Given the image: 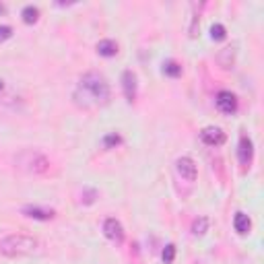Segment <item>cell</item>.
<instances>
[{
	"mask_svg": "<svg viewBox=\"0 0 264 264\" xmlns=\"http://www.w3.org/2000/svg\"><path fill=\"white\" fill-rule=\"evenodd\" d=\"M175 169L186 182H196L198 178V169H196V163L190 159V157H180L178 161H175Z\"/></svg>",
	"mask_w": 264,
	"mask_h": 264,
	"instance_id": "7",
	"label": "cell"
},
{
	"mask_svg": "<svg viewBox=\"0 0 264 264\" xmlns=\"http://www.w3.org/2000/svg\"><path fill=\"white\" fill-rule=\"evenodd\" d=\"M83 192H85V194H83V196H85V200H83L85 204H91V202H93V200L97 198V190H91V188H85Z\"/></svg>",
	"mask_w": 264,
	"mask_h": 264,
	"instance_id": "21",
	"label": "cell"
},
{
	"mask_svg": "<svg viewBox=\"0 0 264 264\" xmlns=\"http://www.w3.org/2000/svg\"><path fill=\"white\" fill-rule=\"evenodd\" d=\"M210 38H213L215 42H223V40L227 38V31H225V27H223L221 23H215L213 27H210Z\"/></svg>",
	"mask_w": 264,
	"mask_h": 264,
	"instance_id": "18",
	"label": "cell"
},
{
	"mask_svg": "<svg viewBox=\"0 0 264 264\" xmlns=\"http://www.w3.org/2000/svg\"><path fill=\"white\" fill-rule=\"evenodd\" d=\"M161 258H163L165 264H171V262L175 260V245H173V243H167V245H165Z\"/></svg>",
	"mask_w": 264,
	"mask_h": 264,
	"instance_id": "19",
	"label": "cell"
},
{
	"mask_svg": "<svg viewBox=\"0 0 264 264\" xmlns=\"http://www.w3.org/2000/svg\"><path fill=\"white\" fill-rule=\"evenodd\" d=\"M5 13H7V7H5L3 3H0V15H5Z\"/></svg>",
	"mask_w": 264,
	"mask_h": 264,
	"instance_id": "22",
	"label": "cell"
},
{
	"mask_svg": "<svg viewBox=\"0 0 264 264\" xmlns=\"http://www.w3.org/2000/svg\"><path fill=\"white\" fill-rule=\"evenodd\" d=\"M21 17H23V21H25L27 25H33V23H38V19H40V9L33 7V5H27V7L23 9Z\"/></svg>",
	"mask_w": 264,
	"mask_h": 264,
	"instance_id": "13",
	"label": "cell"
},
{
	"mask_svg": "<svg viewBox=\"0 0 264 264\" xmlns=\"http://www.w3.org/2000/svg\"><path fill=\"white\" fill-rule=\"evenodd\" d=\"M110 85L105 81L103 75L99 73H87L81 77L77 89L73 93V99L79 108L83 110H93V108H101L110 101Z\"/></svg>",
	"mask_w": 264,
	"mask_h": 264,
	"instance_id": "1",
	"label": "cell"
},
{
	"mask_svg": "<svg viewBox=\"0 0 264 264\" xmlns=\"http://www.w3.org/2000/svg\"><path fill=\"white\" fill-rule=\"evenodd\" d=\"M208 231V219L206 217H198L194 223H192V233H194L196 237L204 235Z\"/></svg>",
	"mask_w": 264,
	"mask_h": 264,
	"instance_id": "16",
	"label": "cell"
},
{
	"mask_svg": "<svg viewBox=\"0 0 264 264\" xmlns=\"http://www.w3.org/2000/svg\"><path fill=\"white\" fill-rule=\"evenodd\" d=\"M122 87H124V95L128 101H134L136 97V75L132 73V70H124V75H122Z\"/></svg>",
	"mask_w": 264,
	"mask_h": 264,
	"instance_id": "10",
	"label": "cell"
},
{
	"mask_svg": "<svg viewBox=\"0 0 264 264\" xmlns=\"http://www.w3.org/2000/svg\"><path fill=\"white\" fill-rule=\"evenodd\" d=\"M97 54L99 56H105V58H112L118 54V44L114 40H101L97 44Z\"/></svg>",
	"mask_w": 264,
	"mask_h": 264,
	"instance_id": "12",
	"label": "cell"
},
{
	"mask_svg": "<svg viewBox=\"0 0 264 264\" xmlns=\"http://www.w3.org/2000/svg\"><path fill=\"white\" fill-rule=\"evenodd\" d=\"M120 143H122V136H120L118 132H110V134H105V136H103V140H101V145H103L105 149H116Z\"/></svg>",
	"mask_w": 264,
	"mask_h": 264,
	"instance_id": "17",
	"label": "cell"
},
{
	"mask_svg": "<svg viewBox=\"0 0 264 264\" xmlns=\"http://www.w3.org/2000/svg\"><path fill=\"white\" fill-rule=\"evenodd\" d=\"M200 140H202L204 145H208V147H221L227 140V136L217 126H206V128L200 130Z\"/></svg>",
	"mask_w": 264,
	"mask_h": 264,
	"instance_id": "6",
	"label": "cell"
},
{
	"mask_svg": "<svg viewBox=\"0 0 264 264\" xmlns=\"http://www.w3.org/2000/svg\"><path fill=\"white\" fill-rule=\"evenodd\" d=\"M163 75H167L171 79H178L182 75V66L175 60H167V62H163Z\"/></svg>",
	"mask_w": 264,
	"mask_h": 264,
	"instance_id": "15",
	"label": "cell"
},
{
	"mask_svg": "<svg viewBox=\"0 0 264 264\" xmlns=\"http://www.w3.org/2000/svg\"><path fill=\"white\" fill-rule=\"evenodd\" d=\"M237 157H239V163L241 165H250L254 159V145L248 136H241L239 138V147H237Z\"/></svg>",
	"mask_w": 264,
	"mask_h": 264,
	"instance_id": "9",
	"label": "cell"
},
{
	"mask_svg": "<svg viewBox=\"0 0 264 264\" xmlns=\"http://www.w3.org/2000/svg\"><path fill=\"white\" fill-rule=\"evenodd\" d=\"M103 235L114 243H122L124 241V227H122V223L116 217H110L103 221Z\"/></svg>",
	"mask_w": 264,
	"mask_h": 264,
	"instance_id": "4",
	"label": "cell"
},
{
	"mask_svg": "<svg viewBox=\"0 0 264 264\" xmlns=\"http://www.w3.org/2000/svg\"><path fill=\"white\" fill-rule=\"evenodd\" d=\"M215 103H217V110L221 114H227V116L235 114V110H237V97L231 91H219Z\"/></svg>",
	"mask_w": 264,
	"mask_h": 264,
	"instance_id": "5",
	"label": "cell"
},
{
	"mask_svg": "<svg viewBox=\"0 0 264 264\" xmlns=\"http://www.w3.org/2000/svg\"><path fill=\"white\" fill-rule=\"evenodd\" d=\"M38 248H40V241L25 233H13L0 239V254L7 258L29 256L33 252H38Z\"/></svg>",
	"mask_w": 264,
	"mask_h": 264,
	"instance_id": "2",
	"label": "cell"
},
{
	"mask_svg": "<svg viewBox=\"0 0 264 264\" xmlns=\"http://www.w3.org/2000/svg\"><path fill=\"white\" fill-rule=\"evenodd\" d=\"M233 56H235V48H225L219 54V64L223 68H231L233 66Z\"/></svg>",
	"mask_w": 264,
	"mask_h": 264,
	"instance_id": "14",
	"label": "cell"
},
{
	"mask_svg": "<svg viewBox=\"0 0 264 264\" xmlns=\"http://www.w3.org/2000/svg\"><path fill=\"white\" fill-rule=\"evenodd\" d=\"M15 161L21 169H25L27 173H33V175H42L50 169L48 157L38 153V151H23L21 155H17Z\"/></svg>",
	"mask_w": 264,
	"mask_h": 264,
	"instance_id": "3",
	"label": "cell"
},
{
	"mask_svg": "<svg viewBox=\"0 0 264 264\" xmlns=\"http://www.w3.org/2000/svg\"><path fill=\"white\" fill-rule=\"evenodd\" d=\"M21 213L29 219H35V221H50V219H54V210L52 208H44V206H38V204H27L23 206Z\"/></svg>",
	"mask_w": 264,
	"mask_h": 264,
	"instance_id": "8",
	"label": "cell"
},
{
	"mask_svg": "<svg viewBox=\"0 0 264 264\" xmlns=\"http://www.w3.org/2000/svg\"><path fill=\"white\" fill-rule=\"evenodd\" d=\"M11 38H13V27H9V25H0V44L7 42V40H11Z\"/></svg>",
	"mask_w": 264,
	"mask_h": 264,
	"instance_id": "20",
	"label": "cell"
},
{
	"mask_svg": "<svg viewBox=\"0 0 264 264\" xmlns=\"http://www.w3.org/2000/svg\"><path fill=\"white\" fill-rule=\"evenodd\" d=\"M233 227H235V231H237L239 235H245V233L250 231L252 221H250V217L245 215V213H235V217H233Z\"/></svg>",
	"mask_w": 264,
	"mask_h": 264,
	"instance_id": "11",
	"label": "cell"
},
{
	"mask_svg": "<svg viewBox=\"0 0 264 264\" xmlns=\"http://www.w3.org/2000/svg\"><path fill=\"white\" fill-rule=\"evenodd\" d=\"M3 91H5V83H3V81H0V93H3Z\"/></svg>",
	"mask_w": 264,
	"mask_h": 264,
	"instance_id": "23",
	"label": "cell"
}]
</instances>
